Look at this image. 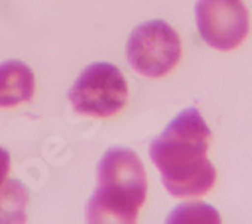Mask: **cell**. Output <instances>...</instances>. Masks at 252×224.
Returning <instances> with one entry per match:
<instances>
[{
	"mask_svg": "<svg viewBox=\"0 0 252 224\" xmlns=\"http://www.w3.org/2000/svg\"><path fill=\"white\" fill-rule=\"evenodd\" d=\"M196 25L212 49L232 51L248 34V10L242 0H198Z\"/></svg>",
	"mask_w": 252,
	"mask_h": 224,
	"instance_id": "cell-5",
	"label": "cell"
},
{
	"mask_svg": "<svg viewBox=\"0 0 252 224\" xmlns=\"http://www.w3.org/2000/svg\"><path fill=\"white\" fill-rule=\"evenodd\" d=\"M182 57L178 32L163 20L139 25L127 43V61L135 73L159 79L170 73Z\"/></svg>",
	"mask_w": 252,
	"mask_h": 224,
	"instance_id": "cell-4",
	"label": "cell"
},
{
	"mask_svg": "<svg viewBox=\"0 0 252 224\" xmlns=\"http://www.w3.org/2000/svg\"><path fill=\"white\" fill-rule=\"evenodd\" d=\"M8 172H10V156L4 148H0V186L8 180Z\"/></svg>",
	"mask_w": 252,
	"mask_h": 224,
	"instance_id": "cell-8",
	"label": "cell"
},
{
	"mask_svg": "<svg viewBox=\"0 0 252 224\" xmlns=\"http://www.w3.org/2000/svg\"><path fill=\"white\" fill-rule=\"evenodd\" d=\"M34 95V75L23 61H6L0 65V107L27 103Z\"/></svg>",
	"mask_w": 252,
	"mask_h": 224,
	"instance_id": "cell-6",
	"label": "cell"
},
{
	"mask_svg": "<svg viewBox=\"0 0 252 224\" xmlns=\"http://www.w3.org/2000/svg\"><path fill=\"white\" fill-rule=\"evenodd\" d=\"M71 105L81 115L111 117L129 99V87L123 73L111 63H93L83 71L69 91Z\"/></svg>",
	"mask_w": 252,
	"mask_h": 224,
	"instance_id": "cell-3",
	"label": "cell"
},
{
	"mask_svg": "<svg viewBox=\"0 0 252 224\" xmlns=\"http://www.w3.org/2000/svg\"><path fill=\"white\" fill-rule=\"evenodd\" d=\"M29 192L20 182H4L0 186V222H23Z\"/></svg>",
	"mask_w": 252,
	"mask_h": 224,
	"instance_id": "cell-7",
	"label": "cell"
},
{
	"mask_svg": "<svg viewBox=\"0 0 252 224\" xmlns=\"http://www.w3.org/2000/svg\"><path fill=\"white\" fill-rule=\"evenodd\" d=\"M99 184L89 202V222H135L148 196V178L137 154L109 150L99 164Z\"/></svg>",
	"mask_w": 252,
	"mask_h": 224,
	"instance_id": "cell-2",
	"label": "cell"
},
{
	"mask_svg": "<svg viewBox=\"0 0 252 224\" xmlns=\"http://www.w3.org/2000/svg\"><path fill=\"white\" fill-rule=\"evenodd\" d=\"M208 150L210 128L198 109L182 111L152 144V160L172 196L200 198L212 190L216 170Z\"/></svg>",
	"mask_w": 252,
	"mask_h": 224,
	"instance_id": "cell-1",
	"label": "cell"
}]
</instances>
